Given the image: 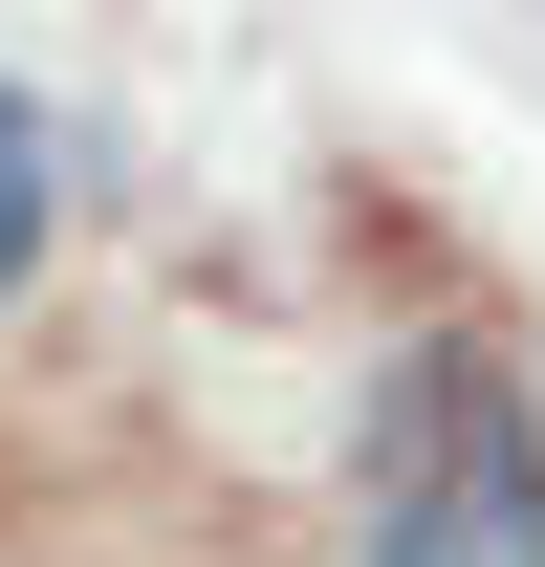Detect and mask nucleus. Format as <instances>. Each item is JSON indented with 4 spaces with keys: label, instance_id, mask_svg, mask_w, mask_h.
Here are the masks:
<instances>
[{
    "label": "nucleus",
    "instance_id": "f257e3e1",
    "mask_svg": "<svg viewBox=\"0 0 545 567\" xmlns=\"http://www.w3.org/2000/svg\"><path fill=\"white\" fill-rule=\"evenodd\" d=\"M349 567H545V393H524L502 328H414L371 371Z\"/></svg>",
    "mask_w": 545,
    "mask_h": 567
},
{
    "label": "nucleus",
    "instance_id": "f03ea898",
    "mask_svg": "<svg viewBox=\"0 0 545 567\" xmlns=\"http://www.w3.org/2000/svg\"><path fill=\"white\" fill-rule=\"evenodd\" d=\"M44 240H66V132H44V87L0 66V306L44 284Z\"/></svg>",
    "mask_w": 545,
    "mask_h": 567
}]
</instances>
